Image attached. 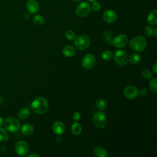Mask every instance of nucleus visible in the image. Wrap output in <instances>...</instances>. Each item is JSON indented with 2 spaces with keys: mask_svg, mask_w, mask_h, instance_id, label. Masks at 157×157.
<instances>
[{
  "mask_svg": "<svg viewBox=\"0 0 157 157\" xmlns=\"http://www.w3.org/2000/svg\"><path fill=\"white\" fill-rule=\"evenodd\" d=\"M64 36H65V37L67 40H74L75 37V33L72 30H71V29L67 30L64 33Z\"/></svg>",
  "mask_w": 157,
  "mask_h": 157,
  "instance_id": "nucleus-27",
  "label": "nucleus"
},
{
  "mask_svg": "<svg viewBox=\"0 0 157 157\" xmlns=\"http://www.w3.org/2000/svg\"><path fill=\"white\" fill-rule=\"evenodd\" d=\"M33 20L34 23H36V25H41L44 24L45 22L44 18L40 15H34L33 18Z\"/></svg>",
  "mask_w": 157,
  "mask_h": 157,
  "instance_id": "nucleus-24",
  "label": "nucleus"
},
{
  "mask_svg": "<svg viewBox=\"0 0 157 157\" xmlns=\"http://www.w3.org/2000/svg\"><path fill=\"white\" fill-rule=\"evenodd\" d=\"M90 44V37L85 34H82L78 36L74 41L75 47L80 50H83L89 47Z\"/></svg>",
  "mask_w": 157,
  "mask_h": 157,
  "instance_id": "nucleus-5",
  "label": "nucleus"
},
{
  "mask_svg": "<svg viewBox=\"0 0 157 157\" xmlns=\"http://www.w3.org/2000/svg\"><path fill=\"white\" fill-rule=\"evenodd\" d=\"M128 41V38L125 34H119L113 38L112 40V44L114 47L121 48L126 46Z\"/></svg>",
  "mask_w": 157,
  "mask_h": 157,
  "instance_id": "nucleus-8",
  "label": "nucleus"
},
{
  "mask_svg": "<svg viewBox=\"0 0 157 157\" xmlns=\"http://www.w3.org/2000/svg\"><path fill=\"white\" fill-rule=\"evenodd\" d=\"M15 150L18 155L23 156L26 155L29 151V145L25 141L20 140L16 143Z\"/></svg>",
  "mask_w": 157,
  "mask_h": 157,
  "instance_id": "nucleus-9",
  "label": "nucleus"
},
{
  "mask_svg": "<svg viewBox=\"0 0 157 157\" xmlns=\"http://www.w3.org/2000/svg\"><path fill=\"white\" fill-rule=\"evenodd\" d=\"M156 31H157V29H156V28H155V29H154V31H153V34H154V36H155V37H156V36H157V34H156Z\"/></svg>",
  "mask_w": 157,
  "mask_h": 157,
  "instance_id": "nucleus-39",
  "label": "nucleus"
},
{
  "mask_svg": "<svg viewBox=\"0 0 157 157\" xmlns=\"http://www.w3.org/2000/svg\"><path fill=\"white\" fill-rule=\"evenodd\" d=\"M34 131V128L32 124L26 123L23 124L21 128V132L25 136H29Z\"/></svg>",
  "mask_w": 157,
  "mask_h": 157,
  "instance_id": "nucleus-17",
  "label": "nucleus"
},
{
  "mask_svg": "<svg viewBox=\"0 0 157 157\" xmlns=\"http://www.w3.org/2000/svg\"><path fill=\"white\" fill-rule=\"evenodd\" d=\"M9 138L8 131L0 127V142H6Z\"/></svg>",
  "mask_w": 157,
  "mask_h": 157,
  "instance_id": "nucleus-21",
  "label": "nucleus"
},
{
  "mask_svg": "<svg viewBox=\"0 0 157 157\" xmlns=\"http://www.w3.org/2000/svg\"><path fill=\"white\" fill-rule=\"evenodd\" d=\"M94 155L97 157H106L108 155L107 150L102 147H96L93 150Z\"/></svg>",
  "mask_w": 157,
  "mask_h": 157,
  "instance_id": "nucleus-16",
  "label": "nucleus"
},
{
  "mask_svg": "<svg viewBox=\"0 0 157 157\" xmlns=\"http://www.w3.org/2000/svg\"><path fill=\"white\" fill-rule=\"evenodd\" d=\"M63 53L66 57H72L75 55V50L71 45H66L63 49Z\"/></svg>",
  "mask_w": 157,
  "mask_h": 157,
  "instance_id": "nucleus-18",
  "label": "nucleus"
},
{
  "mask_svg": "<svg viewBox=\"0 0 157 157\" xmlns=\"http://www.w3.org/2000/svg\"><path fill=\"white\" fill-rule=\"evenodd\" d=\"M157 11L156 10H151L148 15L147 18V23L150 25H155L157 24Z\"/></svg>",
  "mask_w": 157,
  "mask_h": 157,
  "instance_id": "nucleus-15",
  "label": "nucleus"
},
{
  "mask_svg": "<svg viewBox=\"0 0 157 157\" xmlns=\"http://www.w3.org/2000/svg\"><path fill=\"white\" fill-rule=\"evenodd\" d=\"M113 59L116 63L120 66H124L128 61V56L127 53L123 50L116 51L113 55Z\"/></svg>",
  "mask_w": 157,
  "mask_h": 157,
  "instance_id": "nucleus-6",
  "label": "nucleus"
},
{
  "mask_svg": "<svg viewBox=\"0 0 157 157\" xmlns=\"http://www.w3.org/2000/svg\"><path fill=\"white\" fill-rule=\"evenodd\" d=\"M27 157H39V155L37 153H31L28 155H26Z\"/></svg>",
  "mask_w": 157,
  "mask_h": 157,
  "instance_id": "nucleus-35",
  "label": "nucleus"
},
{
  "mask_svg": "<svg viewBox=\"0 0 157 157\" xmlns=\"http://www.w3.org/2000/svg\"><path fill=\"white\" fill-rule=\"evenodd\" d=\"M139 93L141 96H145L148 93V90L145 88H142L140 91H139Z\"/></svg>",
  "mask_w": 157,
  "mask_h": 157,
  "instance_id": "nucleus-33",
  "label": "nucleus"
},
{
  "mask_svg": "<svg viewBox=\"0 0 157 157\" xmlns=\"http://www.w3.org/2000/svg\"><path fill=\"white\" fill-rule=\"evenodd\" d=\"M142 75L145 79H150L152 77L151 72L148 69H144L142 72Z\"/></svg>",
  "mask_w": 157,
  "mask_h": 157,
  "instance_id": "nucleus-30",
  "label": "nucleus"
},
{
  "mask_svg": "<svg viewBox=\"0 0 157 157\" xmlns=\"http://www.w3.org/2000/svg\"><path fill=\"white\" fill-rule=\"evenodd\" d=\"M102 18L106 23H112L117 20V13L114 10L109 9L104 12Z\"/></svg>",
  "mask_w": 157,
  "mask_h": 157,
  "instance_id": "nucleus-12",
  "label": "nucleus"
},
{
  "mask_svg": "<svg viewBox=\"0 0 157 157\" xmlns=\"http://www.w3.org/2000/svg\"><path fill=\"white\" fill-rule=\"evenodd\" d=\"M52 130L56 135H61L65 131V125L62 121H55L52 125Z\"/></svg>",
  "mask_w": 157,
  "mask_h": 157,
  "instance_id": "nucleus-14",
  "label": "nucleus"
},
{
  "mask_svg": "<svg viewBox=\"0 0 157 157\" xmlns=\"http://www.w3.org/2000/svg\"><path fill=\"white\" fill-rule=\"evenodd\" d=\"M73 1H75V2H79L80 0H73Z\"/></svg>",
  "mask_w": 157,
  "mask_h": 157,
  "instance_id": "nucleus-41",
  "label": "nucleus"
},
{
  "mask_svg": "<svg viewBox=\"0 0 157 157\" xmlns=\"http://www.w3.org/2000/svg\"><path fill=\"white\" fill-rule=\"evenodd\" d=\"M96 105L97 107L101 110H104L107 108V104L105 101L102 99H98L96 101Z\"/></svg>",
  "mask_w": 157,
  "mask_h": 157,
  "instance_id": "nucleus-23",
  "label": "nucleus"
},
{
  "mask_svg": "<svg viewBox=\"0 0 157 157\" xmlns=\"http://www.w3.org/2000/svg\"><path fill=\"white\" fill-rule=\"evenodd\" d=\"M96 63V58L91 53L86 54L82 60V65L86 69H91Z\"/></svg>",
  "mask_w": 157,
  "mask_h": 157,
  "instance_id": "nucleus-10",
  "label": "nucleus"
},
{
  "mask_svg": "<svg viewBox=\"0 0 157 157\" xmlns=\"http://www.w3.org/2000/svg\"><path fill=\"white\" fill-rule=\"evenodd\" d=\"M87 1H88L89 2H94V1H95L96 0H87Z\"/></svg>",
  "mask_w": 157,
  "mask_h": 157,
  "instance_id": "nucleus-40",
  "label": "nucleus"
},
{
  "mask_svg": "<svg viewBox=\"0 0 157 157\" xmlns=\"http://www.w3.org/2000/svg\"><path fill=\"white\" fill-rule=\"evenodd\" d=\"M102 36H103L104 39L106 42H107L110 44H112V40L113 39V37H112V34L111 33V32H110L109 31H105L103 33Z\"/></svg>",
  "mask_w": 157,
  "mask_h": 157,
  "instance_id": "nucleus-25",
  "label": "nucleus"
},
{
  "mask_svg": "<svg viewBox=\"0 0 157 157\" xmlns=\"http://www.w3.org/2000/svg\"><path fill=\"white\" fill-rule=\"evenodd\" d=\"M112 56H113V54H112V52H110L109 50H105L101 53L102 58L105 61L110 60Z\"/></svg>",
  "mask_w": 157,
  "mask_h": 157,
  "instance_id": "nucleus-26",
  "label": "nucleus"
},
{
  "mask_svg": "<svg viewBox=\"0 0 157 157\" xmlns=\"http://www.w3.org/2000/svg\"><path fill=\"white\" fill-rule=\"evenodd\" d=\"M140 59V55L137 53H134L130 55L128 57V61L132 64H137Z\"/></svg>",
  "mask_w": 157,
  "mask_h": 157,
  "instance_id": "nucleus-20",
  "label": "nucleus"
},
{
  "mask_svg": "<svg viewBox=\"0 0 157 157\" xmlns=\"http://www.w3.org/2000/svg\"><path fill=\"white\" fill-rule=\"evenodd\" d=\"M123 93L124 96L129 99H134L136 98L139 94V91L134 86L132 85H129L124 89Z\"/></svg>",
  "mask_w": 157,
  "mask_h": 157,
  "instance_id": "nucleus-11",
  "label": "nucleus"
},
{
  "mask_svg": "<svg viewBox=\"0 0 157 157\" xmlns=\"http://www.w3.org/2000/svg\"><path fill=\"white\" fill-rule=\"evenodd\" d=\"M149 87L150 90L155 93L157 92V87H156V78H152L149 82Z\"/></svg>",
  "mask_w": 157,
  "mask_h": 157,
  "instance_id": "nucleus-28",
  "label": "nucleus"
},
{
  "mask_svg": "<svg viewBox=\"0 0 157 157\" xmlns=\"http://www.w3.org/2000/svg\"><path fill=\"white\" fill-rule=\"evenodd\" d=\"M153 28L149 25H147L144 30V33L147 37H151L153 35Z\"/></svg>",
  "mask_w": 157,
  "mask_h": 157,
  "instance_id": "nucleus-29",
  "label": "nucleus"
},
{
  "mask_svg": "<svg viewBox=\"0 0 157 157\" xmlns=\"http://www.w3.org/2000/svg\"><path fill=\"white\" fill-rule=\"evenodd\" d=\"M56 142H57V143H60L61 142V138L60 137H57L56 138Z\"/></svg>",
  "mask_w": 157,
  "mask_h": 157,
  "instance_id": "nucleus-38",
  "label": "nucleus"
},
{
  "mask_svg": "<svg viewBox=\"0 0 157 157\" xmlns=\"http://www.w3.org/2000/svg\"><path fill=\"white\" fill-rule=\"evenodd\" d=\"M156 63H155V64L153 65L152 66V69L153 71V72L156 74L157 72V66H156Z\"/></svg>",
  "mask_w": 157,
  "mask_h": 157,
  "instance_id": "nucleus-34",
  "label": "nucleus"
},
{
  "mask_svg": "<svg viewBox=\"0 0 157 157\" xmlns=\"http://www.w3.org/2000/svg\"><path fill=\"white\" fill-rule=\"evenodd\" d=\"M4 124L6 129L12 133L17 132L20 128L19 121L14 117H9L6 118L4 122Z\"/></svg>",
  "mask_w": 157,
  "mask_h": 157,
  "instance_id": "nucleus-3",
  "label": "nucleus"
},
{
  "mask_svg": "<svg viewBox=\"0 0 157 157\" xmlns=\"http://www.w3.org/2000/svg\"><path fill=\"white\" fill-rule=\"evenodd\" d=\"M26 7L28 12L34 14L39 10V4L36 0H28L26 3Z\"/></svg>",
  "mask_w": 157,
  "mask_h": 157,
  "instance_id": "nucleus-13",
  "label": "nucleus"
},
{
  "mask_svg": "<svg viewBox=\"0 0 157 157\" xmlns=\"http://www.w3.org/2000/svg\"><path fill=\"white\" fill-rule=\"evenodd\" d=\"M82 131L81 125L78 123H74L71 126V132L74 135H78Z\"/></svg>",
  "mask_w": 157,
  "mask_h": 157,
  "instance_id": "nucleus-22",
  "label": "nucleus"
},
{
  "mask_svg": "<svg viewBox=\"0 0 157 157\" xmlns=\"http://www.w3.org/2000/svg\"><path fill=\"white\" fill-rule=\"evenodd\" d=\"M76 13L80 17L88 16L91 12V7L88 2L83 1L79 3L75 9Z\"/></svg>",
  "mask_w": 157,
  "mask_h": 157,
  "instance_id": "nucleus-7",
  "label": "nucleus"
},
{
  "mask_svg": "<svg viewBox=\"0 0 157 157\" xmlns=\"http://www.w3.org/2000/svg\"><path fill=\"white\" fill-rule=\"evenodd\" d=\"M72 118L75 121H78L80 119V113H78L77 112H74L73 115H72Z\"/></svg>",
  "mask_w": 157,
  "mask_h": 157,
  "instance_id": "nucleus-32",
  "label": "nucleus"
},
{
  "mask_svg": "<svg viewBox=\"0 0 157 157\" xmlns=\"http://www.w3.org/2000/svg\"><path fill=\"white\" fill-rule=\"evenodd\" d=\"M129 46L133 50L137 52H141L146 48L147 40L144 37L138 36L133 37L130 40Z\"/></svg>",
  "mask_w": 157,
  "mask_h": 157,
  "instance_id": "nucleus-2",
  "label": "nucleus"
},
{
  "mask_svg": "<svg viewBox=\"0 0 157 157\" xmlns=\"http://www.w3.org/2000/svg\"><path fill=\"white\" fill-rule=\"evenodd\" d=\"M30 113H31L30 110L28 108L24 107L18 111L17 113V116L20 119L25 120L30 115Z\"/></svg>",
  "mask_w": 157,
  "mask_h": 157,
  "instance_id": "nucleus-19",
  "label": "nucleus"
},
{
  "mask_svg": "<svg viewBox=\"0 0 157 157\" xmlns=\"http://www.w3.org/2000/svg\"><path fill=\"white\" fill-rule=\"evenodd\" d=\"M92 121L95 127L99 129H102L106 124V115L102 111L97 112L93 115Z\"/></svg>",
  "mask_w": 157,
  "mask_h": 157,
  "instance_id": "nucleus-4",
  "label": "nucleus"
},
{
  "mask_svg": "<svg viewBox=\"0 0 157 157\" xmlns=\"http://www.w3.org/2000/svg\"><path fill=\"white\" fill-rule=\"evenodd\" d=\"M48 108V102L47 100L42 96L36 98L31 104V110L38 115H41L47 112Z\"/></svg>",
  "mask_w": 157,
  "mask_h": 157,
  "instance_id": "nucleus-1",
  "label": "nucleus"
},
{
  "mask_svg": "<svg viewBox=\"0 0 157 157\" xmlns=\"http://www.w3.org/2000/svg\"><path fill=\"white\" fill-rule=\"evenodd\" d=\"M4 121L3 118L0 116V127H1L4 124Z\"/></svg>",
  "mask_w": 157,
  "mask_h": 157,
  "instance_id": "nucleus-36",
  "label": "nucleus"
},
{
  "mask_svg": "<svg viewBox=\"0 0 157 157\" xmlns=\"http://www.w3.org/2000/svg\"><path fill=\"white\" fill-rule=\"evenodd\" d=\"M101 4L99 2H96V1H94L92 3V5H91V9L94 11V12H98L101 9Z\"/></svg>",
  "mask_w": 157,
  "mask_h": 157,
  "instance_id": "nucleus-31",
  "label": "nucleus"
},
{
  "mask_svg": "<svg viewBox=\"0 0 157 157\" xmlns=\"http://www.w3.org/2000/svg\"><path fill=\"white\" fill-rule=\"evenodd\" d=\"M23 18L25 19H28L29 17V15L28 13H23Z\"/></svg>",
  "mask_w": 157,
  "mask_h": 157,
  "instance_id": "nucleus-37",
  "label": "nucleus"
}]
</instances>
